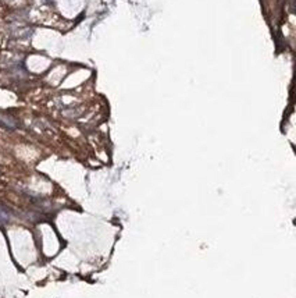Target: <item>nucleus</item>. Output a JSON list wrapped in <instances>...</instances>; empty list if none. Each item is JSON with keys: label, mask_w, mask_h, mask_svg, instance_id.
<instances>
[{"label": "nucleus", "mask_w": 296, "mask_h": 298, "mask_svg": "<svg viewBox=\"0 0 296 298\" xmlns=\"http://www.w3.org/2000/svg\"><path fill=\"white\" fill-rule=\"evenodd\" d=\"M0 123H2V124H4L6 127H8V128H14L15 127L14 120H13L11 117H7V116L0 114Z\"/></svg>", "instance_id": "obj_1"}]
</instances>
